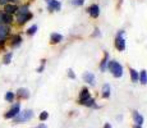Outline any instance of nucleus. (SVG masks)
I'll return each instance as SVG.
<instances>
[{"label": "nucleus", "instance_id": "1", "mask_svg": "<svg viewBox=\"0 0 147 128\" xmlns=\"http://www.w3.org/2000/svg\"><path fill=\"white\" fill-rule=\"evenodd\" d=\"M32 116H33V112L31 109H27V110H23V112H19L13 118V122L14 123H23V122L30 121Z\"/></svg>", "mask_w": 147, "mask_h": 128}, {"label": "nucleus", "instance_id": "2", "mask_svg": "<svg viewBox=\"0 0 147 128\" xmlns=\"http://www.w3.org/2000/svg\"><path fill=\"white\" fill-rule=\"evenodd\" d=\"M107 68H109V70L113 73L114 77H121V74H123V68H121V65L119 63H117V62H109Z\"/></svg>", "mask_w": 147, "mask_h": 128}, {"label": "nucleus", "instance_id": "3", "mask_svg": "<svg viewBox=\"0 0 147 128\" xmlns=\"http://www.w3.org/2000/svg\"><path fill=\"white\" fill-rule=\"evenodd\" d=\"M19 112H21V104H19V102H16V104L4 114V118L5 119H13Z\"/></svg>", "mask_w": 147, "mask_h": 128}, {"label": "nucleus", "instance_id": "4", "mask_svg": "<svg viewBox=\"0 0 147 128\" xmlns=\"http://www.w3.org/2000/svg\"><path fill=\"white\" fill-rule=\"evenodd\" d=\"M14 22V17L12 14L5 13L3 9H0V24H7L10 26Z\"/></svg>", "mask_w": 147, "mask_h": 128}, {"label": "nucleus", "instance_id": "5", "mask_svg": "<svg viewBox=\"0 0 147 128\" xmlns=\"http://www.w3.org/2000/svg\"><path fill=\"white\" fill-rule=\"evenodd\" d=\"M32 13L28 12V13H23V14H16V19L14 21H17V23H18L19 26L24 24L26 22H28L31 18H32Z\"/></svg>", "mask_w": 147, "mask_h": 128}, {"label": "nucleus", "instance_id": "6", "mask_svg": "<svg viewBox=\"0 0 147 128\" xmlns=\"http://www.w3.org/2000/svg\"><path fill=\"white\" fill-rule=\"evenodd\" d=\"M115 46H117V49L119 51L125 49V41H124V39H123V31H121L120 33H118V37L115 40Z\"/></svg>", "mask_w": 147, "mask_h": 128}, {"label": "nucleus", "instance_id": "7", "mask_svg": "<svg viewBox=\"0 0 147 128\" xmlns=\"http://www.w3.org/2000/svg\"><path fill=\"white\" fill-rule=\"evenodd\" d=\"M10 35V26L7 24H0V39L7 40Z\"/></svg>", "mask_w": 147, "mask_h": 128}, {"label": "nucleus", "instance_id": "8", "mask_svg": "<svg viewBox=\"0 0 147 128\" xmlns=\"http://www.w3.org/2000/svg\"><path fill=\"white\" fill-rule=\"evenodd\" d=\"M3 10H4L5 13L14 16V14L17 13V10H18V5H17V4H12V3H8L7 5H4V7H3Z\"/></svg>", "mask_w": 147, "mask_h": 128}, {"label": "nucleus", "instance_id": "9", "mask_svg": "<svg viewBox=\"0 0 147 128\" xmlns=\"http://www.w3.org/2000/svg\"><path fill=\"white\" fill-rule=\"evenodd\" d=\"M22 44V36L21 35H13L10 37V46L12 47H18Z\"/></svg>", "mask_w": 147, "mask_h": 128}, {"label": "nucleus", "instance_id": "10", "mask_svg": "<svg viewBox=\"0 0 147 128\" xmlns=\"http://www.w3.org/2000/svg\"><path fill=\"white\" fill-rule=\"evenodd\" d=\"M17 98L19 99H28L30 98V91H28L27 89H24V87H21V89L17 90Z\"/></svg>", "mask_w": 147, "mask_h": 128}, {"label": "nucleus", "instance_id": "11", "mask_svg": "<svg viewBox=\"0 0 147 128\" xmlns=\"http://www.w3.org/2000/svg\"><path fill=\"white\" fill-rule=\"evenodd\" d=\"M88 13H90V16L92 17V18H97L98 17V14H100V9H98V7L97 5H91V7L88 8Z\"/></svg>", "mask_w": 147, "mask_h": 128}, {"label": "nucleus", "instance_id": "12", "mask_svg": "<svg viewBox=\"0 0 147 128\" xmlns=\"http://www.w3.org/2000/svg\"><path fill=\"white\" fill-rule=\"evenodd\" d=\"M133 121H134V124H138V126H142L143 124V116L140 114L138 112H133Z\"/></svg>", "mask_w": 147, "mask_h": 128}, {"label": "nucleus", "instance_id": "13", "mask_svg": "<svg viewBox=\"0 0 147 128\" xmlns=\"http://www.w3.org/2000/svg\"><path fill=\"white\" fill-rule=\"evenodd\" d=\"M47 8H49L50 12H55V10H59L60 9V3L58 0H53L50 4H47Z\"/></svg>", "mask_w": 147, "mask_h": 128}, {"label": "nucleus", "instance_id": "14", "mask_svg": "<svg viewBox=\"0 0 147 128\" xmlns=\"http://www.w3.org/2000/svg\"><path fill=\"white\" fill-rule=\"evenodd\" d=\"M61 40H63V36H61L60 33H53V35L50 36V41H51V44H58V42H60Z\"/></svg>", "mask_w": 147, "mask_h": 128}, {"label": "nucleus", "instance_id": "15", "mask_svg": "<svg viewBox=\"0 0 147 128\" xmlns=\"http://www.w3.org/2000/svg\"><path fill=\"white\" fill-rule=\"evenodd\" d=\"M83 81L84 82H87V83H94V81H95V76L92 74V73H88V72H86L83 74Z\"/></svg>", "mask_w": 147, "mask_h": 128}, {"label": "nucleus", "instance_id": "16", "mask_svg": "<svg viewBox=\"0 0 147 128\" xmlns=\"http://www.w3.org/2000/svg\"><path fill=\"white\" fill-rule=\"evenodd\" d=\"M90 98V92H88V90L87 89H83L82 90V92H81V95H80V102L82 104L84 100H87V99Z\"/></svg>", "mask_w": 147, "mask_h": 128}, {"label": "nucleus", "instance_id": "17", "mask_svg": "<svg viewBox=\"0 0 147 128\" xmlns=\"http://www.w3.org/2000/svg\"><path fill=\"white\" fill-rule=\"evenodd\" d=\"M12 58H13V53H12V51L4 54V56H3V63H4V64H9L10 62H12Z\"/></svg>", "mask_w": 147, "mask_h": 128}, {"label": "nucleus", "instance_id": "18", "mask_svg": "<svg viewBox=\"0 0 147 128\" xmlns=\"http://www.w3.org/2000/svg\"><path fill=\"white\" fill-rule=\"evenodd\" d=\"M4 99H5V100H7L8 102H13V101H14V99H16V93L12 92V91H8V92L5 93Z\"/></svg>", "mask_w": 147, "mask_h": 128}, {"label": "nucleus", "instance_id": "19", "mask_svg": "<svg viewBox=\"0 0 147 128\" xmlns=\"http://www.w3.org/2000/svg\"><path fill=\"white\" fill-rule=\"evenodd\" d=\"M110 96V86L109 85H104L102 86V98H105V99H107Z\"/></svg>", "mask_w": 147, "mask_h": 128}, {"label": "nucleus", "instance_id": "20", "mask_svg": "<svg viewBox=\"0 0 147 128\" xmlns=\"http://www.w3.org/2000/svg\"><path fill=\"white\" fill-rule=\"evenodd\" d=\"M140 82L142 85H146L147 83V73H146V70H141V73H140Z\"/></svg>", "mask_w": 147, "mask_h": 128}, {"label": "nucleus", "instance_id": "21", "mask_svg": "<svg viewBox=\"0 0 147 128\" xmlns=\"http://www.w3.org/2000/svg\"><path fill=\"white\" fill-rule=\"evenodd\" d=\"M36 31H37V24H33V26H31V27L26 31V33L28 36H33L36 33Z\"/></svg>", "mask_w": 147, "mask_h": 128}, {"label": "nucleus", "instance_id": "22", "mask_svg": "<svg viewBox=\"0 0 147 128\" xmlns=\"http://www.w3.org/2000/svg\"><path fill=\"white\" fill-rule=\"evenodd\" d=\"M131 77H132V81L133 82H137L138 78H140V73L134 69H131Z\"/></svg>", "mask_w": 147, "mask_h": 128}, {"label": "nucleus", "instance_id": "23", "mask_svg": "<svg viewBox=\"0 0 147 128\" xmlns=\"http://www.w3.org/2000/svg\"><path fill=\"white\" fill-rule=\"evenodd\" d=\"M94 99H91V98H88L87 100H84L83 102H82V105H86V106H95V104H94Z\"/></svg>", "mask_w": 147, "mask_h": 128}, {"label": "nucleus", "instance_id": "24", "mask_svg": "<svg viewBox=\"0 0 147 128\" xmlns=\"http://www.w3.org/2000/svg\"><path fill=\"white\" fill-rule=\"evenodd\" d=\"M107 58H109V55H107V53H105V55H104V59H102V63H101V69H102V70H105V68H106Z\"/></svg>", "mask_w": 147, "mask_h": 128}, {"label": "nucleus", "instance_id": "25", "mask_svg": "<svg viewBox=\"0 0 147 128\" xmlns=\"http://www.w3.org/2000/svg\"><path fill=\"white\" fill-rule=\"evenodd\" d=\"M38 118H40V121H41V122L46 121V119L49 118V113H47V112H42L41 114H40V116H38Z\"/></svg>", "mask_w": 147, "mask_h": 128}, {"label": "nucleus", "instance_id": "26", "mask_svg": "<svg viewBox=\"0 0 147 128\" xmlns=\"http://www.w3.org/2000/svg\"><path fill=\"white\" fill-rule=\"evenodd\" d=\"M45 63H46V60H45V59H42V60H41V65L37 68V72H38V73H41L42 70H44V68H45Z\"/></svg>", "mask_w": 147, "mask_h": 128}, {"label": "nucleus", "instance_id": "27", "mask_svg": "<svg viewBox=\"0 0 147 128\" xmlns=\"http://www.w3.org/2000/svg\"><path fill=\"white\" fill-rule=\"evenodd\" d=\"M72 3L74 5H82L84 3V0H72Z\"/></svg>", "mask_w": 147, "mask_h": 128}, {"label": "nucleus", "instance_id": "28", "mask_svg": "<svg viewBox=\"0 0 147 128\" xmlns=\"http://www.w3.org/2000/svg\"><path fill=\"white\" fill-rule=\"evenodd\" d=\"M8 3H9V0H0V7H4V5H7Z\"/></svg>", "mask_w": 147, "mask_h": 128}, {"label": "nucleus", "instance_id": "29", "mask_svg": "<svg viewBox=\"0 0 147 128\" xmlns=\"http://www.w3.org/2000/svg\"><path fill=\"white\" fill-rule=\"evenodd\" d=\"M68 74H69V77H70V78H74V73H73V70L72 69H69V70H68Z\"/></svg>", "mask_w": 147, "mask_h": 128}, {"label": "nucleus", "instance_id": "30", "mask_svg": "<svg viewBox=\"0 0 147 128\" xmlns=\"http://www.w3.org/2000/svg\"><path fill=\"white\" fill-rule=\"evenodd\" d=\"M5 44H7V40H3V39H0V47H3Z\"/></svg>", "mask_w": 147, "mask_h": 128}, {"label": "nucleus", "instance_id": "31", "mask_svg": "<svg viewBox=\"0 0 147 128\" xmlns=\"http://www.w3.org/2000/svg\"><path fill=\"white\" fill-rule=\"evenodd\" d=\"M35 128H47V127L45 126L44 123H42V124H38V126H37V127H35Z\"/></svg>", "mask_w": 147, "mask_h": 128}, {"label": "nucleus", "instance_id": "32", "mask_svg": "<svg viewBox=\"0 0 147 128\" xmlns=\"http://www.w3.org/2000/svg\"><path fill=\"white\" fill-rule=\"evenodd\" d=\"M104 128H113V127H111V124L106 123V124H105V126H104Z\"/></svg>", "mask_w": 147, "mask_h": 128}, {"label": "nucleus", "instance_id": "33", "mask_svg": "<svg viewBox=\"0 0 147 128\" xmlns=\"http://www.w3.org/2000/svg\"><path fill=\"white\" fill-rule=\"evenodd\" d=\"M9 3H12V4H17V3H18V0H9Z\"/></svg>", "mask_w": 147, "mask_h": 128}, {"label": "nucleus", "instance_id": "34", "mask_svg": "<svg viewBox=\"0 0 147 128\" xmlns=\"http://www.w3.org/2000/svg\"><path fill=\"white\" fill-rule=\"evenodd\" d=\"M133 128H142V127H141V126H138V124H134Z\"/></svg>", "mask_w": 147, "mask_h": 128}, {"label": "nucleus", "instance_id": "35", "mask_svg": "<svg viewBox=\"0 0 147 128\" xmlns=\"http://www.w3.org/2000/svg\"><path fill=\"white\" fill-rule=\"evenodd\" d=\"M45 1H46V3H47V4H50V3H51V1H53V0H45Z\"/></svg>", "mask_w": 147, "mask_h": 128}]
</instances>
